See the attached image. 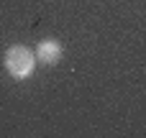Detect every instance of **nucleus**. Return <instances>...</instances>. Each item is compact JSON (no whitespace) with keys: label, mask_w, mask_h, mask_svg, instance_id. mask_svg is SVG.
<instances>
[{"label":"nucleus","mask_w":146,"mask_h":138,"mask_svg":"<svg viewBox=\"0 0 146 138\" xmlns=\"http://www.w3.org/2000/svg\"><path fill=\"white\" fill-rule=\"evenodd\" d=\"M5 69L13 79H28L36 69V54L23 44H13L5 51Z\"/></svg>","instance_id":"nucleus-1"},{"label":"nucleus","mask_w":146,"mask_h":138,"mask_svg":"<svg viewBox=\"0 0 146 138\" xmlns=\"http://www.w3.org/2000/svg\"><path fill=\"white\" fill-rule=\"evenodd\" d=\"M33 54H36V61H41L46 67H54V64H59V59L64 54V46L56 38H44V41H38Z\"/></svg>","instance_id":"nucleus-2"}]
</instances>
